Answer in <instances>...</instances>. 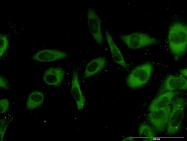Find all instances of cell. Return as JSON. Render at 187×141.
I'll use <instances>...</instances> for the list:
<instances>
[{"instance_id": "cell-4", "label": "cell", "mask_w": 187, "mask_h": 141, "mask_svg": "<svg viewBox=\"0 0 187 141\" xmlns=\"http://www.w3.org/2000/svg\"><path fill=\"white\" fill-rule=\"evenodd\" d=\"M120 39L128 48L131 49H139L158 42L157 39L140 32L122 35Z\"/></svg>"}, {"instance_id": "cell-8", "label": "cell", "mask_w": 187, "mask_h": 141, "mask_svg": "<svg viewBox=\"0 0 187 141\" xmlns=\"http://www.w3.org/2000/svg\"><path fill=\"white\" fill-rule=\"evenodd\" d=\"M67 53L60 50L45 49L37 52L32 57L34 60L41 62H50L65 58Z\"/></svg>"}, {"instance_id": "cell-18", "label": "cell", "mask_w": 187, "mask_h": 141, "mask_svg": "<svg viewBox=\"0 0 187 141\" xmlns=\"http://www.w3.org/2000/svg\"><path fill=\"white\" fill-rule=\"evenodd\" d=\"M8 123L9 122L8 120H7V119H0V134L1 141H2L3 140Z\"/></svg>"}, {"instance_id": "cell-11", "label": "cell", "mask_w": 187, "mask_h": 141, "mask_svg": "<svg viewBox=\"0 0 187 141\" xmlns=\"http://www.w3.org/2000/svg\"><path fill=\"white\" fill-rule=\"evenodd\" d=\"M105 36L110 48L112 57L113 61L123 68L127 70L128 66L120 50L117 47L109 32L106 30Z\"/></svg>"}, {"instance_id": "cell-9", "label": "cell", "mask_w": 187, "mask_h": 141, "mask_svg": "<svg viewBox=\"0 0 187 141\" xmlns=\"http://www.w3.org/2000/svg\"><path fill=\"white\" fill-rule=\"evenodd\" d=\"M65 75L64 70L60 67H51L44 72L43 80L47 85L58 86L62 83Z\"/></svg>"}, {"instance_id": "cell-16", "label": "cell", "mask_w": 187, "mask_h": 141, "mask_svg": "<svg viewBox=\"0 0 187 141\" xmlns=\"http://www.w3.org/2000/svg\"><path fill=\"white\" fill-rule=\"evenodd\" d=\"M0 56H2L7 51L9 45V40L7 36L4 34L0 36Z\"/></svg>"}, {"instance_id": "cell-10", "label": "cell", "mask_w": 187, "mask_h": 141, "mask_svg": "<svg viewBox=\"0 0 187 141\" xmlns=\"http://www.w3.org/2000/svg\"><path fill=\"white\" fill-rule=\"evenodd\" d=\"M71 93L76 103L78 110H80L83 109L86 103V100L81 89L77 70H74L73 72Z\"/></svg>"}, {"instance_id": "cell-21", "label": "cell", "mask_w": 187, "mask_h": 141, "mask_svg": "<svg viewBox=\"0 0 187 141\" xmlns=\"http://www.w3.org/2000/svg\"><path fill=\"white\" fill-rule=\"evenodd\" d=\"M134 139L131 137H126L123 139L122 141H134Z\"/></svg>"}, {"instance_id": "cell-14", "label": "cell", "mask_w": 187, "mask_h": 141, "mask_svg": "<svg viewBox=\"0 0 187 141\" xmlns=\"http://www.w3.org/2000/svg\"><path fill=\"white\" fill-rule=\"evenodd\" d=\"M43 93L39 90H35L30 93L26 102V109L29 110L36 109L41 106L44 100Z\"/></svg>"}, {"instance_id": "cell-19", "label": "cell", "mask_w": 187, "mask_h": 141, "mask_svg": "<svg viewBox=\"0 0 187 141\" xmlns=\"http://www.w3.org/2000/svg\"><path fill=\"white\" fill-rule=\"evenodd\" d=\"M0 87L6 90H8L10 88L9 85L8 81L3 76H0Z\"/></svg>"}, {"instance_id": "cell-22", "label": "cell", "mask_w": 187, "mask_h": 141, "mask_svg": "<svg viewBox=\"0 0 187 141\" xmlns=\"http://www.w3.org/2000/svg\"><path fill=\"white\" fill-rule=\"evenodd\" d=\"M154 139L152 138H145L144 139L143 141H152Z\"/></svg>"}, {"instance_id": "cell-1", "label": "cell", "mask_w": 187, "mask_h": 141, "mask_svg": "<svg viewBox=\"0 0 187 141\" xmlns=\"http://www.w3.org/2000/svg\"><path fill=\"white\" fill-rule=\"evenodd\" d=\"M169 49L175 60L183 56L186 51L187 27L181 22H175L170 26L168 32Z\"/></svg>"}, {"instance_id": "cell-6", "label": "cell", "mask_w": 187, "mask_h": 141, "mask_svg": "<svg viewBox=\"0 0 187 141\" xmlns=\"http://www.w3.org/2000/svg\"><path fill=\"white\" fill-rule=\"evenodd\" d=\"M170 111V105L166 108L150 112L148 114V119L157 132H161L165 129Z\"/></svg>"}, {"instance_id": "cell-12", "label": "cell", "mask_w": 187, "mask_h": 141, "mask_svg": "<svg viewBox=\"0 0 187 141\" xmlns=\"http://www.w3.org/2000/svg\"><path fill=\"white\" fill-rule=\"evenodd\" d=\"M177 91H168L159 95L154 99L149 106V110L152 112L162 109L170 105L173 98L177 94Z\"/></svg>"}, {"instance_id": "cell-17", "label": "cell", "mask_w": 187, "mask_h": 141, "mask_svg": "<svg viewBox=\"0 0 187 141\" xmlns=\"http://www.w3.org/2000/svg\"><path fill=\"white\" fill-rule=\"evenodd\" d=\"M10 101L7 98H3L0 100V113H5L9 108Z\"/></svg>"}, {"instance_id": "cell-15", "label": "cell", "mask_w": 187, "mask_h": 141, "mask_svg": "<svg viewBox=\"0 0 187 141\" xmlns=\"http://www.w3.org/2000/svg\"><path fill=\"white\" fill-rule=\"evenodd\" d=\"M138 134L141 137L153 138L156 136L154 130L149 124H141L138 129Z\"/></svg>"}, {"instance_id": "cell-5", "label": "cell", "mask_w": 187, "mask_h": 141, "mask_svg": "<svg viewBox=\"0 0 187 141\" xmlns=\"http://www.w3.org/2000/svg\"><path fill=\"white\" fill-rule=\"evenodd\" d=\"M89 28L95 41L99 45H102L103 37L101 29V20L95 11L89 9L87 12Z\"/></svg>"}, {"instance_id": "cell-2", "label": "cell", "mask_w": 187, "mask_h": 141, "mask_svg": "<svg viewBox=\"0 0 187 141\" xmlns=\"http://www.w3.org/2000/svg\"><path fill=\"white\" fill-rule=\"evenodd\" d=\"M172 108L169 115L167 127L168 134L174 135L180 131L184 116L185 101L181 97L172 100Z\"/></svg>"}, {"instance_id": "cell-13", "label": "cell", "mask_w": 187, "mask_h": 141, "mask_svg": "<svg viewBox=\"0 0 187 141\" xmlns=\"http://www.w3.org/2000/svg\"><path fill=\"white\" fill-rule=\"evenodd\" d=\"M107 62L106 58L100 56L90 61L86 65L84 73V77H90L101 71L105 67Z\"/></svg>"}, {"instance_id": "cell-7", "label": "cell", "mask_w": 187, "mask_h": 141, "mask_svg": "<svg viewBox=\"0 0 187 141\" xmlns=\"http://www.w3.org/2000/svg\"><path fill=\"white\" fill-rule=\"evenodd\" d=\"M187 80L182 75H170L163 82L159 91V95L168 91L186 90Z\"/></svg>"}, {"instance_id": "cell-3", "label": "cell", "mask_w": 187, "mask_h": 141, "mask_svg": "<svg viewBox=\"0 0 187 141\" xmlns=\"http://www.w3.org/2000/svg\"><path fill=\"white\" fill-rule=\"evenodd\" d=\"M153 69V65L149 62L137 66L128 75L127 79V85L132 89L143 86L150 79Z\"/></svg>"}, {"instance_id": "cell-20", "label": "cell", "mask_w": 187, "mask_h": 141, "mask_svg": "<svg viewBox=\"0 0 187 141\" xmlns=\"http://www.w3.org/2000/svg\"><path fill=\"white\" fill-rule=\"evenodd\" d=\"M180 73L182 76H186L187 74V70L186 68H185L181 70Z\"/></svg>"}]
</instances>
